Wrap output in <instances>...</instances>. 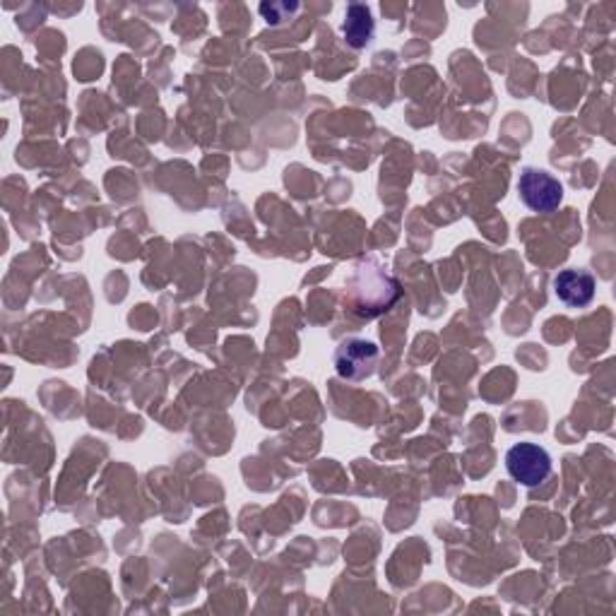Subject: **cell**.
I'll list each match as a JSON object with an SVG mask.
<instances>
[{"label":"cell","mask_w":616,"mask_h":616,"mask_svg":"<svg viewBox=\"0 0 616 616\" xmlns=\"http://www.w3.org/2000/svg\"><path fill=\"white\" fill-rule=\"evenodd\" d=\"M348 296L356 315L375 319V315L393 309L400 299V284L379 261L364 258L354 265L348 277Z\"/></svg>","instance_id":"1"},{"label":"cell","mask_w":616,"mask_h":616,"mask_svg":"<svg viewBox=\"0 0 616 616\" xmlns=\"http://www.w3.org/2000/svg\"><path fill=\"white\" fill-rule=\"evenodd\" d=\"M518 193L532 213H554L564 201V184L545 169L525 167L518 178Z\"/></svg>","instance_id":"2"},{"label":"cell","mask_w":616,"mask_h":616,"mask_svg":"<svg viewBox=\"0 0 616 616\" xmlns=\"http://www.w3.org/2000/svg\"><path fill=\"white\" fill-rule=\"evenodd\" d=\"M506 470L522 487H537L551 475V456L537 443H516L506 453Z\"/></svg>","instance_id":"3"},{"label":"cell","mask_w":616,"mask_h":616,"mask_svg":"<svg viewBox=\"0 0 616 616\" xmlns=\"http://www.w3.org/2000/svg\"><path fill=\"white\" fill-rule=\"evenodd\" d=\"M379 364V348L369 340H344L335 350V369L348 381H364Z\"/></svg>","instance_id":"4"},{"label":"cell","mask_w":616,"mask_h":616,"mask_svg":"<svg viewBox=\"0 0 616 616\" xmlns=\"http://www.w3.org/2000/svg\"><path fill=\"white\" fill-rule=\"evenodd\" d=\"M595 290H597V282L588 270L568 267L554 277V294L559 296L561 304L570 309H585L588 304H593Z\"/></svg>","instance_id":"5"},{"label":"cell","mask_w":616,"mask_h":616,"mask_svg":"<svg viewBox=\"0 0 616 616\" xmlns=\"http://www.w3.org/2000/svg\"><path fill=\"white\" fill-rule=\"evenodd\" d=\"M344 39L352 49H364L371 43L375 25H373V14L371 8L364 3H350L348 12H344V25H342Z\"/></svg>","instance_id":"6"}]
</instances>
